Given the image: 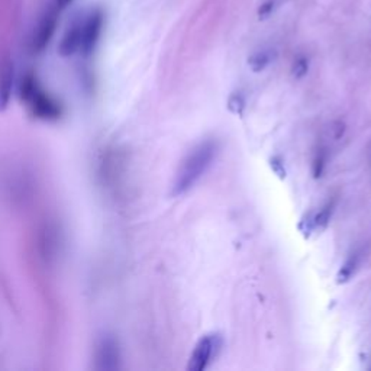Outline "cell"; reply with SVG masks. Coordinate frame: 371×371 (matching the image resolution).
<instances>
[{
    "instance_id": "cell-11",
    "label": "cell",
    "mask_w": 371,
    "mask_h": 371,
    "mask_svg": "<svg viewBox=\"0 0 371 371\" xmlns=\"http://www.w3.org/2000/svg\"><path fill=\"white\" fill-rule=\"evenodd\" d=\"M270 61H272V54H270V52H267V51H258V52H255L254 56L250 57L248 64H250V67L253 68V71L260 73V71H262L264 68H266V67L270 64Z\"/></svg>"
},
{
    "instance_id": "cell-10",
    "label": "cell",
    "mask_w": 371,
    "mask_h": 371,
    "mask_svg": "<svg viewBox=\"0 0 371 371\" xmlns=\"http://www.w3.org/2000/svg\"><path fill=\"white\" fill-rule=\"evenodd\" d=\"M358 264H360L358 254L350 255V258L342 264V267L339 269V272L336 274V283L338 284L348 283L353 279V276L355 274V272L358 269Z\"/></svg>"
},
{
    "instance_id": "cell-8",
    "label": "cell",
    "mask_w": 371,
    "mask_h": 371,
    "mask_svg": "<svg viewBox=\"0 0 371 371\" xmlns=\"http://www.w3.org/2000/svg\"><path fill=\"white\" fill-rule=\"evenodd\" d=\"M80 45H82V20L75 22L63 37V41L60 44L61 56L64 57L73 56L75 51L80 49Z\"/></svg>"
},
{
    "instance_id": "cell-4",
    "label": "cell",
    "mask_w": 371,
    "mask_h": 371,
    "mask_svg": "<svg viewBox=\"0 0 371 371\" xmlns=\"http://www.w3.org/2000/svg\"><path fill=\"white\" fill-rule=\"evenodd\" d=\"M96 368L103 370V371H111L119 368V361H121V354H119V347L115 338L112 336H103L96 347Z\"/></svg>"
},
{
    "instance_id": "cell-2",
    "label": "cell",
    "mask_w": 371,
    "mask_h": 371,
    "mask_svg": "<svg viewBox=\"0 0 371 371\" xmlns=\"http://www.w3.org/2000/svg\"><path fill=\"white\" fill-rule=\"evenodd\" d=\"M22 96L30 103L32 112L42 119H57L61 114L60 104L57 100L47 95L39 85L37 83L35 77L26 75L22 83Z\"/></svg>"
},
{
    "instance_id": "cell-12",
    "label": "cell",
    "mask_w": 371,
    "mask_h": 371,
    "mask_svg": "<svg viewBox=\"0 0 371 371\" xmlns=\"http://www.w3.org/2000/svg\"><path fill=\"white\" fill-rule=\"evenodd\" d=\"M228 109L233 115L241 116L245 109V99L241 93H232L228 99Z\"/></svg>"
},
{
    "instance_id": "cell-17",
    "label": "cell",
    "mask_w": 371,
    "mask_h": 371,
    "mask_svg": "<svg viewBox=\"0 0 371 371\" xmlns=\"http://www.w3.org/2000/svg\"><path fill=\"white\" fill-rule=\"evenodd\" d=\"M71 2H73V0H54V6L59 8V9H64V8H67Z\"/></svg>"
},
{
    "instance_id": "cell-13",
    "label": "cell",
    "mask_w": 371,
    "mask_h": 371,
    "mask_svg": "<svg viewBox=\"0 0 371 371\" xmlns=\"http://www.w3.org/2000/svg\"><path fill=\"white\" fill-rule=\"evenodd\" d=\"M325 166H327V152L325 150H320L316 152L312 164V173L315 178H320L324 174Z\"/></svg>"
},
{
    "instance_id": "cell-3",
    "label": "cell",
    "mask_w": 371,
    "mask_h": 371,
    "mask_svg": "<svg viewBox=\"0 0 371 371\" xmlns=\"http://www.w3.org/2000/svg\"><path fill=\"white\" fill-rule=\"evenodd\" d=\"M219 338L217 335H207L203 336L197 346L195 347L193 354L190 355L188 370L189 371H203L207 368L212 357L215 355L217 348H219Z\"/></svg>"
},
{
    "instance_id": "cell-16",
    "label": "cell",
    "mask_w": 371,
    "mask_h": 371,
    "mask_svg": "<svg viewBox=\"0 0 371 371\" xmlns=\"http://www.w3.org/2000/svg\"><path fill=\"white\" fill-rule=\"evenodd\" d=\"M343 130H346V125H343V122H341V121L334 122L332 132H334V138L335 140H339L343 135Z\"/></svg>"
},
{
    "instance_id": "cell-15",
    "label": "cell",
    "mask_w": 371,
    "mask_h": 371,
    "mask_svg": "<svg viewBox=\"0 0 371 371\" xmlns=\"http://www.w3.org/2000/svg\"><path fill=\"white\" fill-rule=\"evenodd\" d=\"M270 167L273 169V171L283 180L286 177V169H284V164L281 162L280 157H273L270 160Z\"/></svg>"
},
{
    "instance_id": "cell-1",
    "label": "cell",
    "mask_w": 371,
    "mask_h": 371,
    "mask_svg": "<svg viewBox=\"0 0 371 371\" xmlns=\"http://www.w3.org/2000/svg\"><path fill=\"white\" fill-rule=\"evenodd\" d=\"M218 150L219 147L217 141L207 140L199 144L188 157H186V160L183 162L176 176V181L173 186L174 196H181L193 188L199 181V178L210 167L212 162L215 160Z\"/></svg>"
},
{
    "instance_id": "cell-6",
    "label": "cell",
    "mask_w": 371,
    "mask_h": 371,
    "mask_svg": "<svg viewBox=\"0 0 371 371\" xmlns=\"http://www.w3.org/2000/svg\"><path fill=\"white\" fill-rule=\"evenodd\" d=\"M57 22H59L57 12H52V11L47 12L41 18L37 30L34 32V37H32V49L35 52H41L47 48L52 35H54V32H56Z\"/></svg>"
},
{
    "instance_id": "cell-5",
    "label": "cell",
    "mask_w": 371,
    "mask_h": 371,
    "mask_svg": "<svg viewBox=\"0 0 371 371\" xmlns=\"http://www.w3.org/2000/svg\"><path fill=\"white\" fill-rule=\"evenodd\" d=\"M103 28V13L100 9L92 11V13L82 22V45L80 51L90 54L95 49Z\"/></svg>"
},
{
    "instance_id": "cell-14",
    "label": "cell",
    "mask_w": 371,
    "mask_h": 371,
    "mask_svg": "<svg viewBox=\"0 0 371 371\" xmlns=\"http://www.w3.org/2000/svg\"><path fill=\"white\" fill-rule=\"evenodd\" d=\"M309 70V63L305 57H299L295 63H293V67H291V74H293V77L296 78V80H299V78L305 77L306 73Z\"/></svg>"
},
{
    "instance_id": "cell-9",
    "label": "cell",
    "mask_w": 371,
    "mask_h": 371,
    "mask_svg": "<svg viewBox=\"0 0 371 371\" xmlns=\"http://www.w3.org/2000/svg\"><path fill=\"white\" fill-rule=\"evenodd\" d=\"M334 207H335V203L329 202L320 212H317V214L312 215L313 232H322L329 225L331 217L334 214Z\"/></svg>"
},
{
    "instance_id": "cell-7",
    "label": "cell",
    "mask_w": 371,
    "mask_h": 371,
    "mask_svg": "<svg viewBox=\"0 0 371 371\" xmlns=\"http://www.w3.org/2000/svg\"><path fill=\"white\" fill-rule=\"evenodd\" d=\"M13 61L5 57L0 63V111L8 108L13 89Z\"/></svg>"
}]
</instances>
